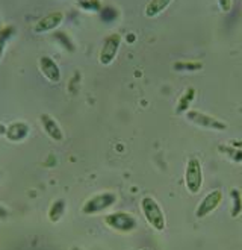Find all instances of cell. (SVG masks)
Segmentation results:
<instances>
[{
  "mask_svg": "<svg viewBox=\"0 0 242 250\" xmlns=\"http://www.w3.org/2000/svg\"><path fill=\"white\" fill-rule=\"evenodd\" d=\"M120 44H121V37L118 34H112L104 40L101 50H100V62L103 65H109L115 60Z\"/></svg>",
  "mask_w": 242,
  "mask_h": 250,
  "instance_id": "obj_7",
  "label": "cell"
},
{
  "mask_svg": "<svg viewBox=\"0 0 242 250\" xmlns=\"http://www.w3.org/2000/svg\"><path fill=\"white\" fill-rule=\"evenodd\" d=\"M6 126L5 125H2V123H0V135H6Z\"/></svg>",
  "mask_w": 242,
  "mask_h": 250,
  "instance_id": "obj_20",
  "label": "cell"
},
{
  "mask_svg": "<svg viewBox=\"0 0 242 250\" xmlns=\"http://www.w3.org/2000/svg\"><path fill=\"white\" fill-rule=\"evenodd\" d=\"M141 211L144 214V218L147 220V223L156 229V230H163L166 220H165V214L162 211V208L159 207V203L150 196L142 197L141 200Z\"/></svg>",
  "mask_w": 242,
  "mask_h": 250,
  "instance_id": "obj_1",
  "label": "cell"
},
{
  "mask_svg": "<svg viewBox=\"0 0 242 250\" xmlns=\"http://www.w3.org/2000/svg\"><path fill=\"white\" fill-rule=\"evenodd\" d=\"M9 38V32H0V60H2L3 52H5V46H6V41Z\"/></svg>",
  "mask_w": 242,
  "mask_h": 250,
  "instance_id": "obj_17",
  "label": "cell"
},
{
  "mask_svg": "<svg viewBox=\"0 0 242 250\" xmlns=\"http://www.w3.org/2000/svg\"><path fill=\"white\" fill-rule=\"evenodd\" d=\"M185 185L191 194H199L203 187L202 163L197 158H189L185 170Z\"/></svg>",
  "mask_w": 242,
  "mask_h": 250,
  "instance_id": "obj_4",
  "label": "cell"
},
{
  "mask_svg": "<svg viewBox=\"0 0 242 250\" xmlns=\"http://www.w3.org/2000/svg\"><path fill=\"white\" fill-rule=\"evenodd\" d=\"M0 179H2V171H0Z\"/></svg>",
  "mask_w": 242,
  "mask_h": 250,
  "instance_id": "obj_23",
  "label": "cell"
},
{
  "mask_svg": "<svg viewBox=\"0 0 242 250\" xmlns=\"http://www.w3.org/2000/svg\"><path fill=\"white\" fill-rule=\"evenodd\" d=\"M173 0H150L147 8H145V16L147 17H156L162 11H165L170 6Z\"/></svg>",
  "mask_w": 242,
  "mask_h": 250,
  "instance_id": "obj_13",
  "label": "cell"
},
{
  "mask_svg": "<svg viewBox=\"0 0 242 250\" xmlns=\"http://www.w3.org/2000/svg\"><path fill=\"white\" fill-rule=\"evenodd\" d=\"M194 97H195V90H194V88H188V90L183 93V96H182V97L179 99V104H177L176 112H177V114H182V112L188 111V108H189V105L192 104Z\"/></svg>",
  "mask_w": 242,
  "mask_h": 250,
  "instance_id": "obj_14",
  "label": "cell"
},
{
  "mask_svg": "<svg viewBox=\"0 0 242 250\" xmlns=\"http://www.w3.org/2000/svg\"><path fill=\"white\" fill-rule=\"evenodd\" d=\"M104 223L106 226H109L111 229L121 232V233H129L133 232L138 228V220H136L132 214L124 212V211H118L104 215Z\"/></svg>",
  "mask_w": 242,
  "mask_h": 250,
  "instance_id": "obj_2",
  "label": "cell"
},
{
  "mask_svg": "<svg viewBox=\"0 0 242 250\" xmlns=\"http://www.w3.org/2000/svg\"><path fill=\"white\" fill-rule=\"evenodd\" d=\"M186 119L191 123L200 126V127H204V129L218 130V132L227 129V123L215 119V117H212V115H207L204 112H200V111H188L186 112Z\"/></svg>",
  "mask_w": 242,
  "mask_h": 250,
  "instance_id": "obj_5",
  "label": "cell"
},
{
  "mask_svg": "<svg viewBox=\"0 0 242 250\" xmlns=\"http://www.w3.org/2000/svg\"><path fill=\"white\" fill-rule=\"evenodd\" d=\"M117 202V194L115 193H109V191H106V193H100V194H96L93 197H89L82 207V214H86V215H94V214H99V212H103L106 209H109L112 205Z\"/></svg>",
  "mask_w": 242,
  "mask_h": 250,
  "instance_id": "obj_3",
  "label": "cell"
},
{
  "mask_svg": "<svg viewBox=\"0 0 242 250\" xmlns=\"http://www.w3.org/2000/svg\"><path fill=\"white\" fill-rule=\"evenodd\" d=\"M64 20V14L62 12H52L49 16L42 17L41 20H38V23L34 26V32L37 34H45V32H50L53 29H56L60 23Z\"/></svg>",
  "mask_w": 242,
  "mask_h": 250,
  "instance_id": "obj_8",
  "label": "cell"
},
{
  "mask_svg": "<svg viewBox=\"0 0 242 250\" xmlns=\"http://www.w3.org/2000/svg\"><path fill=\"white\" fill-rule=\"evenodd\" d=\"M40 123L44 129V132L47 134L53 141H62L64 140V130L60 129L59 123L49 114H41L40 115Z\"/></svg>",
  "mask_w": 242,
  "mask_h": 250,
  "instance_id": "obj_9",
  "label": "cell"
},
{
  "mask_svg": "<svg viewBox=\"0 0 242 250\" xmlns=\"http://www.w3.org/2000/svg\"><path fill=\"white\" fill-rule=\"evenodd\" d=\"M232 197H233V209H232V217H238L242 208L241 203V194L238 189H232Z\"/></svg>",
  "mask_w": 242,
  "mask_h": 250,
  "instance_id": "obj_16",
  "label": "cell"
},
{
  "mask_svg": "<svg viewBox=\"0 0 242 250\" xmlns=\"http://www.w3.org/2000/svg\"><path fill=\"white\" fill-rule=\"evenodd\" d=\"M40 68L42 71V75L50 82L56 83L60 81V70L50 56H41L40 58Z\"/></svg>",
  "mask_w": 242,
  "mask_h": 250,
  "instance_id": "obj_10",
  "label": "cell"
},
{
  "mask_svg": "<svg viewBox=\"0 0 242 250\" xmlns=\"http://www.w3.org/2000/svg\"><path fill=\"white\" fill-rule=\"evenodd\" d=\"M9 217V211L3 207V205H0V220H5Z\"/></svg>",
  "mask_w": 242,
  "mask_h": 250,
  "instance_id": "obj_19",
  "label": "cell"
},
{
  "mask_svg": "<svg viewBox=\"0 0 242 250\" xmlns=\"http://www.w3.org/2000/svg\"><path fill=\"white\" fill-rule=\"evenodd\" d=\"M29 125L23 123V122H17L12 123L8 129H6V138L9 141H23L27 135H29Z\"/></svg>",
  "mask_w": 242,
  "mask_h": 250,
  "instance_id": "obj_11",
  "label": "cell"
},
{
  "mask_svg": "<svg viewBox=\"0 0 242 250\" xmlns=\"http://www.w3.org/2000/svg\"><path fill=\"white\" fill-rule=\"evenodd\" d=\"M221 202H222V191L221 189L210 191V193H207L203 197V200L199 203V207H197V209H195V217L204 218L210 212H214L220 207Z\"/></svg>",
  "mask_w": 242,
  "mask_h": 250,
  "instance_id": "obj_6",
  "label": "cell"
},
{
  "mask_svg": "<svg viewBox=\"0 0 242 250\" xmlns=\"http://www.w3.org/2000/svg\"><path fill=\"white\" fill-rule=\"evenodd\" d=\"M67 211V202L65 199H58L52 203V207L49 209V220L52 223H58L60 222V218L65 215Z\"/></svg>",
  "mask_w": 242,
  "mask_h": 250,
  "instance_id": "obj_12",
  "label": "cell"
},
{
  "mask_svg": "<svg viewBox=\"0 0 242 250\" xmlns=\"http://www.w3.org/2000/svg\"><path fill=\"white\" fill-rule=\"evenodd\" d=\"M71 250H81V249H79V247H73Z\"/></svg>",
  "mask_w": 242,
  "mask_h": 250,
  "instance_id": "obj_21",
  "label": "cell"
},
{
  "mask_svg": "<svg viewBox=\"0 0 242 250\" xmlns=\"http://www.w3.org/2000/svg\"><path fill=\"white\" fill-rule=\"evenodd\" d=\"M218 3H220V8L222 12H229L232 9L233 0H218Z\"/></svg>",
  "mask_w": 242,
  "mask_h": 250,
  "instance_id": "obj_18",
  "label": "cell"
},
{
  "mask_svg": "<svg viewBox=\"0 0 242 250\" xmlns=\"http://www.w3.org/2000/svg\"><path fill=\"white\" fill-rule=\"evenodd\" d=\"M141 250H151V249H147V247H145V249H141Z\"/></svg>",
  "mask_w": 242,
  "mask_h": 250,
  "instance_id": "obj_22",
  "label": "cell"
},
{
  "mask_svg": "<svg viewBox=\"0 0 242 250\" xmlns=\"http://www.w3.org/2000/svg\"><path fill=\"white\" fill-rule=\"evenodd\" d=\"M220 152H224V155H227V156H230L233 161H242V152L241 150H236V149H232V147H229V146H220Z\"/></svg>",
  "mask_w": 242,
  "mask_h": 250,
  "instance_id": "obj_15",
  "label": "cell"
}]
</instances>
